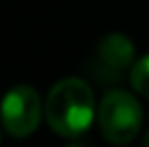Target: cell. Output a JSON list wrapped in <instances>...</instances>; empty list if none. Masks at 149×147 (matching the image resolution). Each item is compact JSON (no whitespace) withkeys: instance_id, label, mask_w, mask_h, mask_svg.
Wrapping results in <instances>:
<instances>
[{"instance_id":"5","label":"cell","mask_w":149,"mask_h":147,"mask_svg":"<svg viewBox=\"0 0 149 147\" xmlns=\"http://www.w3.org/2000/svg\"><path fill=\"white\" fill-rule=\"evenodd\" d=\"M130 82L136 93L149 98V54L134 61V65L130 69Z\"/></svg>"},{"instance_id":"2","label":"cell","mask_w":149,"mask_h":147,"mask_svg":"<svg viewBox=\"0 0 149 147\" xmlns=\"http://www.w3.org/2000/svg\"><path fill=\"white\" fill-rule=\"evenodd\" d=\"M100 130L106 141L115 145H125L138 134L143 123V110L134 95L127 91L112 89L104 95L97 110Z\"/></svg>"},{"instance_id":"6","label":"cell","mask_w":149,"mask_h":147,"mask_svg":"<svg viewBox=\"0 0 149 147\" xmlns=\"http://www.w3.org/2000/svg\"><path fill=\"white\" fill-rule=\"evenodd\" d=\"M143 143H145V145H147V147H149V132H147V134H145V139H143Z\"/></svg>"},{"instance_id":"1","label":"cell","mask_w":149,"mask_h":147,"mask_svg":"<svg viewBox=\"0 0 149 147\" xmlns=\"http://www.w3.org/2000/svg\"><path fill=\"white\" fill-rule=\"evenodd\" d=\"M45 119L56 134L74 139L89 130L95 115L93 91L80 78H63L45 98Z\"/></svg>"},{"instance_id":"3","label":"cell","mask_w":149,"mask_h":147,"mask_svg":"<svg viewBox=\"0 0 149 147\" xmlns=\"http://www.w3.org/2000/svg\"><path fill=\"white\" fill-rule=\"evenodd\" d=\"M4 130L9 134L24 139L37 130L41 121V98L33 87H13L4 95L0 106Z\"/></svg>"},{"instance_id":"4","label":"cell","mask_w":149,"mask_h":147,"mask_svg":"<svg viewBox=\"0 0 149 147\" xmlns=\"http://www.w3.org/2000/svg\"><path fill=\"white\" fill-rule=\"evenodd\" d=\"M134 65V48L132 41L123 35L115 33L100 41L95 59L91 61V74L100 82H119Z\"/></svg>"}]
</instances>
